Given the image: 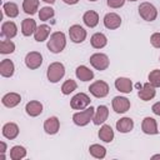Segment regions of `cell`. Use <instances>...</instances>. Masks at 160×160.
Instances as JSON below:
<instances>
[{
	"label": "cell",
	"mask_w": 160,
	"mask_h": 160,
	"mask_svg": "<svg viewBox=\"0 0 160 160\" xmlns=\"http://www.w3.org/2000/svg\"><path fill=\"white\" fill-rule=\"evenodd\" d=\"M66 46V36L61 31H55L50 35L48 40V49L52 54H59L61 52Z\"/></svg>",
	"instance_id": "cell-1"
},
{
	"label": "cell",
	"mask_w": 160,
	"mask_h": 160,
	"mask_svg": "<svg viewBox=\"0 0 160 160\" xmlns=\"http://www.w3.org/2000/svg\"><path fill=\"white\" fill-rule=\"evenodd\" d=\"M65 75V66L62 62H59V61H54L51 62L49 66H48V70H46V76H48V80L52 84L60 81Z\"/></svg>",
	"instance_id": "cell-2"
},
{
	"label": "cell",
	"mask_w": 160,
	"mask_h": 160,
	"mask_svg": "<svg viewBox=\"0 0 160 160\" xmlns=\"http://www.w3.org/2000/svg\"><path fill=\"white\" fill-rule=\"evenodd\" d=\"M94 114H95V109L92 106L86 108V109H84V110H81L79 112H75L72 115V121L78 126H85L92 120Z\"/></svg>",
	"instance_id": "cell-3"
},
{
	"label": "cell",
	"mask_w": 160,
	"mask_h": 160,
	"mask_svg": "<svg viewBox=\"0 0 160 160\" xmlns=\"http://www.w3.org/2000/svg\"><path fill=\"white\" fill-rule=\"evenodd\" d=\"M139 15L145 20V21H154L156 18H158V10H156V8L152 5V4H150V2H148V1H145V2H141L140 5H139Z\"/></svg>",
	"instance_id": "cell-4"
},
{
	"label": "cell",
	"mask_w": 160,
	"mask_h": 160,
	"mask_svg": "<svg viewBox=\"0 0 160 160\" xmlns=\"http://www.w3.org/2000/svg\"><path fill=\"white\" fill-rule=\"evenodd\" d=\"M89 61H90L91 66H92L94 69L99 70V71L106 70V69L109 68V65H110V60H109L108 55H105V54H102V52H95V54H92V55L90 56Z\"/></svg>",
	"instance_id": "cell-5"
},
{
	"label": "cell",
	"mask_w": 160,
	"mask_h": 160,
	"mask_svg": "<svg viewBox=\"0 0 160 160\" xmlns=\"http://www.w3.org/2000/svg\"><path fill=\"white\" fill-rule=\"evenodd\" d=\"M109 85L108 82H105L104 80H96L94 81L90 86H89V91L91 95H94L95 98H105L109 94Z\"/></svg>",
	"instance_id": "cell-6"
},
{
	"label": "cell",
	"mask_w": 160,
	"mask_h": 160,
	"mask_svg": "<svg viewBox=\"0 0 160 160\" xmlns=\"http://www.w3.org/2000/svg\"><path fill=\"white\" fill-rule=\"evenodd\" d=\"M69 36H70V40L75 44H81L85 41L88 34H86V30L81 26V25H71L69 28Z\"/></svg>",
	"instance_id": "cell-7"
},
{
	"label": "cell",
	"mask_w": 160,
	"mask_h": 160,
	"mask_svg": "<svg viewBox=\"0 0 160 160\" xmlns=\"http://www.w3.org/2000/svg\"><path fill=\"white\" fill-rule=\"evenodd\" d=\"M90 98L85 92H79L74 95L70 100V106L74 110H84L90 105Z\"/></svg>",
	"instance_id": "cell-8"
},
{
	"label": "cell",
	"mask_w": 160,
	"mask_h": 160,
	"mask_svg": "<svg viewBox=\"0 0 160 160\" xmlns=\"http://www.w3.org/2000/svg\"><path fill=\"white\" fill-rule=\"evenodd\" d=\"M42 64V55L39 51H30L25 56V65L30 70H35L40 68Z\"/></svg>",
	"instance_id": "cell-9"
},
{
	"label": "cell",
	"mask_w": 160,
	"mask_h": 160,
	"mask_svg": "<svg viewBox=\"0 0 160 160\" xmlns=\"http://www.w3.org/2000/svg\"><path fill=\"white\" fill-rule=\"evenodd\" d=\"M112 109L118 114H124L130 109V100L125 96H115L112 99Z\"/></svg>",
	"instance_id": "cell-10"
},
{
	"label": "cell",
	"mask_w": 160,
	"mask_h": 160,
	"mask_svg": "<svg viewBox=\"0 0 160 160\" xmlns=\"http://www.w3.org/2000/svg\"><path fill=\"white\" fill-rule=\"evenodd\" d=\"M156 95V90L155 88L150 84V82H145L138 91V96L142 100V101H149L151 99H154Z\"/></svg>",
	"instance_id": "cell-11"
},
{
	"label": "cell",
	"mask_w": 160,
	"mask_h": 160,
	"mask_svg": "<svg viewBox=\"0 0 160 160\" xmlns=\"http://www.w3.org/2000/svg\"><path fill=\"white\" fill-rule=\"evenodd\" d=\"M104 25L106 29H110V30H115V29L120 28V25H121L120 15H118L116 12H108L104 16Z\"/></svg>",
	"instance_id": "cell-12"
},
{
	"label": "cell",
	"mask_w": 160,
	"mask_h": 160,
	"mask_svg": "<svg viewBox=\"0 0 160 160\" xmlns=\"http://www.w3.org/2000/svg\"><path fill=\"white\" fill-rule=\"evenodd\" d=\"M141 130L148 134V135H155L159 132L158 130V122L154 118H150V116H146L142 120V124H141Z\"/></svg>",
	"instance_id": "cell-13"
},
{
	"label": "cell",
	"mask_w": 160,
	"mask_h": 160,
	"mask_svg": "<svg viewBox=\"0 0 160 160\" xmlns=\"http://www.w3.org/2000/svg\"><path fill=\"white\" fill-rule=\"evenodd\" d=\"M115 88L116 90H119L120 92L122 94H130L132 91V81L129 79V78H124V76H120L115 80Z\"/></svg>",
	"instance_id": "cell-14"
},
{
	"label": "cell",
	"mask_w": 160,
	"mask_h": 160,
	"mask_svg": "<svg viewBox=\"0 0 160 160\" xmlns=\"http://www.w3.org/2000/svg\"><path fill=\"white\" fill-rule=\"evenodd\" d=\"M60 129V120L56 116H50L44 121V130L49 135H55Z\"/></svg>",
	"instance_id": "cell-15"
},
{
	"label": "cell",
	"mask_w": 160,
	"mask_h": 160,
	"mask_svg": "<svg viewBox=\"0 0 160 160\" xmlns=\"http://www.w3.org/2000/svg\"><path fill=\"white\" fill-rule=\"evenodd\" d=\"M108 116H109V109H108V106L99 105L98 109L95 110V114H94V118H92V122L95 125H101V124H104L108 120Z\"/></svg>",
	"instance_id": "cell-16"
},
{
	"label": "cell",
	"mask_w": 160,
	"mask_h": 160,
	"mask_svg": "<svg viewBox=\"0 0 160 160\" xmlns=\"http://www.w3.org/2000/svg\"><path fill=\"white\" fill-rule=\"evenodd\" d=\"M18 34V26L14 21H5L1 25V36L6 39H12Z\"/></svg>",
	"instance_id": "cell-17"
},
{
	"label": "cell",
	"mask_w": 160,
	"mask_h": 160,
	"mask_svg": "<svg viewBox=\"0 0 160 160\" xmlns=\"http://www.w3.org/2000/svg\"><path fill=\"white\" fill-rule=\"evenodd\" d=\"M20 101H21V96L18 92H8L1 99L2 105L6 108H15L20 104Z\"/></svg>",
	"instance_id": "cell-18"
},
{
	"label": "cell",
	"mask_w": 160,
	"mask_h": 160,
	"mask_svg": "<svg viewBox=\"0 0 160 160\" xmlns=\"http://www.w3.org/2000/svg\"><path fill=\"white\" fill-rule=\"evenodd\" d=\"M25 111L29 116L36 118L42 112V104L38 100H31L25 105Z\"/></svg>",
	"instance_id": "cell-19"
},
{
	"label": "cell",
	"mask_w": 160,
	"mask_h": 160,
	"mask_svg": "<svg viewBox=\"0 0 160 160\" xmlns=\"http://www.w3.org/2000/svg\"><path fill=\"white\" fill-rule=\"evenodd\" d=\"M132 129H134V120L131 118L124 116V118H121L120 120L116 121V130L121 134L130 132Z\"/></svg>",
	"instance_id": "cell-20"
},
{
	"label": "cell",
	"mask_w": 160,
	"mask_h": 160,
	"mask_svg": "<svg viewBox=\"0 0 160 160\" xmlns=\"http://www.w3.org/2000/svg\"><path fill=\"white\" fill-rule=\"evenodd\" d=\"M1 132H2V136L4 138H6L9 140H14L19 135V126L15 122H6L2 126Z\"/></svg>",
	"instance_id": "cell-21"
},
{
	"label": "cell",
	"mask_w": 160,
	"mask_h": 160,
	"mask_svg": "<svg viewBox=\"0 0 160 160\" xmlns=\"http://www.w3.org/2000/svg\"><path fill=\"white\" fill-rule=\"evenodd\" d=\"M15 71V65L10 59H2L0 62V75L2 78H11Z\"/></svg>",
	"instance_id": "cell-22"
},
{
	"label": "cell",
	"mask_w": 160,
	"mask_h": 160,
	"mask_svg": "<svg viewBox=\"0 0 160 160\" xmlns=\"http://www.w3.org/2000/svg\"><path fill=\"white\" fill-rule=\"evenodd\" d=\"M38 26H36V21L34 19H24L21 22V32L24 36H30L34 35V32L36 31Z\"/></svg>",
	"instance_id": "cell-23"
},
{
	"label": "cell",
	"mask_w": 160,
	"mask_h": 160,
	"mask_svg": "<svg viewBox=\"0 0 160 160\" xmlns=\"http://www.w3.org/2000/svg\"><path fill=\"white\" fill-rule=\"evenodd\" d=\"M82 21L88 28H95L99 24V14L94 10H88L82 15Z\"/></svg>",
	"instance_id": "cell-24"
},
{
	"label": "cell",
	"mask_w": 160,
	"mask_h": 160,
	"mask_svg": "<svg viewBox=\"0 0 160 160\" xmlns=\"http://www.w3.org/2000/svg\"><path fill=\"white\" fill-rule=\"evenodd\" d=\"M75 75H76V78H78L79 80H81V81H90V80H92V78H94L92 70H90V69H89L88 66H85V65L78 66L76 70H75Z\"/></svg>",
	"instance_id": "cell-25"
},
{
	"label": "cell",
	"mask_w": 160,
	"mask_h": 160,
	"mask_svg": "<svg viewBox=\"0 0 160 160\" xmlns=\"http://www.w3.org/2000/svg\"><path fill=\"white\" fill-rule=\"evenodd\" d=\"M99 139L102 140L104 142H111L114 140V130L111 129L110 125L102 124L100 130H99Z\"/></svg>",
	"instance_id": "cell-26"
},
{
	"label": "cell",
	"mask_w": 160,
	"mask_h": 160,
	"mask_svg": "<svg viewBox=\"0 0 160 160\" xmlns=\"http://www.w3.org/2000/svg\"><path fill=\"white\" fill-rule=\"evenodd\" d=\"M50 30H51L50 26L46 25V24H42V25L38 26L36 31L34 32V39H35L38 42L45 41V40L49 38V35H50Z\"/></svg>",
	"instance_id": "cell-27"
},
{
	"label": "cell",
	"mask_w": 160,
	"mask_h": 160,
	"mask_svg": "<svg viewBox=\"0 0 160 160\" xmlns=\"http://www.w3.org/2000/svg\"><path fill=\"white\" fill-rule=\"evenodd\" d=\"M90 44L94 49H102L108 44V38L102 32H95L90 39Z\"/></svg>",
	"instance_id": "cell-28"
},
{
	"label": "cell",
	"mask_w": 160,
	"mask_h": 160,
	"mask_svg": "<svg viewBox=\"0 0 160 160\" xmlns=\"http://www.w3.org/2000/svg\"><path fill=\"white\" fill-rule=\"evenodd\" d=\"M39 0H24L22 1V10L28 15H34L39 9Z\"/></svg>",
	"instance_id": "cell-29"
},
{
	"label": "cell",
	"mask_w": 160,
	"mask_h": 160,
	"mask_svg": "<svg viewBox=\"0 0 160 160\" xmlns=\"http://www.w3.org/2000/svg\"><path fill=\"white\" fill-rule=\"evenodd\" d=\"M89 152L95 159H104L106 156V149L100 144H92L89 146Z\"/></svg>",
	"instance_id": "cell-30"
},
{
	"label": "cell",
	"mask_w": 160,
	"mask_h": 160,
	"mask_svg": "<svg viewBox=\"0 0 160 160\" xmlns=\"http://www.w3.org/2000/svg\"><path fill=\"white\" fill-rule=\"evenodd\" d=\"M26 156V149L21 145H15L10 149V159L11 160H20Z\"/></svg>",
	"instance_id": "cell-31"
},
{
	"label": "cell",
	"mask_w": 160,
	"mask_h": 160,
	"mask_svg": "<svg viewBox=\"0 0 160 160\" xmlns=\"http://www.w3.org/2000/svg\"><path fill=\"white\" fill-rule=\"evenodd\" d=\"M2 10H4V14L6 16H9V18H16L19 15V8H18V5L15 2H11V1L5 2L2 5Z\"/></svg>",
	"instance_id": "cell-32"
},
{
	"label": "cell",
	"mask_w": 160,
	"mask_h": 160,
	"mask_svg": "<svg viewBox=\"0 0 160 160\" xmlns=\"http://www.w3.org/2000/svg\"><path fill=\"white\" fill-rule=\"evenodd\" d=\"M15 51V44L10 40V39H6V40H1L0 42V52L6 55V54H11Z\"/></svg>",
	"instance_id": "cell-33"
},
{
	"label": "cell",
	"mask_w": 160,
	"mask_h": 160,
	"mask_svg": "<svg viewBox=\"0 0 160 160\" xmlns=\"http://www.w3.org/2000/svg\"><path fill=\"white\" fill-rule=\"evenodd\" d=\"M76 88H78L76 81L72 80V79H69V80L64 81V84L61 85V92H62L64 95H70L72 91L76 90Z\"/></svg>",
	"instance_id": "cell-34"
},
{
	"label": "cell",
	"mask_w": 160,
	"mask_h": 160,
	"mask_svg": "<svg viewBox=\"0 0 160 160\" xmlns=\"http://www.w3.org/2000/svg\"><path fill=\"white\" fill-rule=\"evenodd\" d=\"M54 15H55V11H54V9L50 8V6H44V8H41L40 11H39V19H40L41 21H48V20H50Z\"/></svg>",
	"instance_id": "cell-35"
},
{
	"label": "cell",
	"mask_w": 160,
	"mask_h": 160,
	"mask_svg": "<svg viewBox=\"0 0 160 160\" xmlns=\"http://www.w3.org/2000/svg\"><path fill=\"white\" fill-rule=\"evenodd\" d=\"M148 79H149V82L154 88H160V70L159 69H155V70L150 71Z\"/></svg>",
	"instance_id": "cell-36"
},
{
	"label": "cell",
	"mask_w": 160,
	"mask_h": 160,
	"mask_svg": "<svg viewBox=\"0 0 160 160\" xmlns=\"http://www.w3.org/2000/svg\"><path fill=\"white\" fill-rule=\"evenodd\" d=\"M126 0H106V4L111 9H119L125 4Z\"/></svg>",
	"instance_id": "cell-37"
},
{
	"label": "cell",
	"mask_w": 160,
	"mask_h": 160,
	"mask_svg": "<svg viewBox=\"0 0 160 160\" xmlns=\"http://www.w3.org/2000/svg\"><path fill=\"white\" fill-rule=\"evenodd\" d=\"M150 42H151V45L154 48L160 49V32H154L150 36Z\"/></svg>",
	"instance_id": "cell-38"
},
{
	"label": "cell",
	"mask_w": 160,
	"mask_h": 160,
	"mask_svg": "<svg viewBox=\"0 0 160 160\" xmlns=\"http://www.w3.org/2000/svg\"><path fill=\"white\" fill-rule=\"evenodd\" d=\"M151 110H152V112H154L155 115H159V116H160V101L155 102V104L151 106Z\"/></svg>",
	"instance_id": "cell-39"
},
{
	"label": "cell",
	"mask_w": 160,
	"mask_h": 160,
	"mask_svg": "<svg viewBox=\"0 0 160 160\" xmlns=\"http://www.w3.org/2000/svg\"><path fill=\"white\" fill-rule=\"evenodd\" d=\"M0 146H1V149H0V154H5V151H6V149H8L6 144H5L4 141H0Z\"/></svg>",
	"instance_id": "cell-40"
},
{
	"label": "cell",
	"mask_w": 160,
	"mask_h": 160,
	"mask_svg": "<svg viewBox=\"0 0 160 160\" xmlns=\"http://www.w3.org/2000/svg\"><path fill=\"white\" fill-rule=\"evenodd\" d=\"M65 4H68V5H75V4H78L80 0H62Z\"/></svg>",
	"instance_id": "cell-41"
},
{
	"label": "cell",
	"mask_w": 160,
	"mask_h": 160,
	"mask_svg": "<svg viewBox=\"0 0 160 160\" xmlns=\"http://www.w3.org/2000/svg\"><path fill=\"white\" fill-rule=\"evenodd\" d=\"M42 1H45L46 4H54L56 0H42Z\"/></svg>",
	"instance_id": "cell-42"
},
{
	"label": "cell",
	"mask_w": 160,
	"mask_h": 160,
	"mask_svg": "<svg viewBox=\"0 0 160 160\" xmlns=\"http://www.w3.org/2000/svg\"><path fill=\"white\" fill-rule=\"evenodd\" d=\"M151 159H160V154H156V155H152Z\"/></svg>",
	"instance_id": "cell-43"
},
{
	"label": "cell",
	"mask_w": 160,
	"mask_h": 160,
	"mask_svg": "<svg viewBox=\"0 0 160 160\" xmlns=\"http://www.w3.org/2000/svg\"><path fill=\"white\" fill-rule=\"evenodd\" d=\"M128 1H136V0H128Z\"/></svg>",
	"instance_id": "cell-44"
},
{
	"label": "cell",
	"mask_w": 160,
	"mask_h": 160,
	"mask_svg": "<svg viewBox=\"0 0 160 160\" xmlns=\"http://www.w3.org/2000/svg\"><path fill=\"white\" fill-rule=\"evenodd\" d=\"M89 1H98V0H89Z\"/></svg>",
	"instance_id": "cell-45"
},
{
	"label": "cell",
	"mask_w": 160,
	"mask_h": 160,
	"mask_svg": "<svg viewBox=\"0 0 160 160\" xmlns=\"http://www.w3.org/2000/svg\"><path fill=\"white\" fill-rule=\"evenodd\" d=\"M159 61H160V58H159Z\"/></svg>",
	"instance_id": "cell-46"
}]
</instances>
